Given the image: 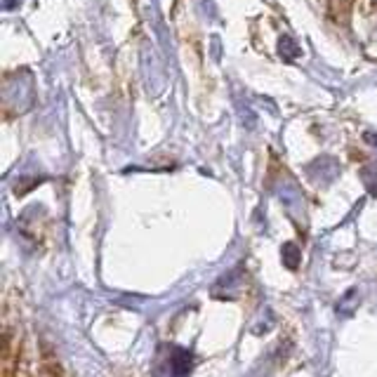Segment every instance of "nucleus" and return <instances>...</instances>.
<instances>
[{
  "mask_svg": "<svg viewBox=\"0 0 377 377\" xmlns=\"http://www.w3.org/2000/svg\"><path fill=\"white\" fill-rule=\"evenodd\" d=\"M193 368V354L188 349L170 347L165 359L153 370V377H188Z\"/></svg>",
  "mask_w": 377,
  "mask_h": 377,
  "instance_id": "f257e3e1",
  "label": "nucleus"
},
{
  "mask_svg": "<svg viewBox=\"0 0 377 377\" xmlns=\"http://www.w3.org/2000/svg\"><path fill=\"white\" fill-rule=\"evenodd\" d=\"M359 304H361V295H359V290L356 288H349L344 295L337 300V307H335V311L340 316H354L356 314V309H359Z\"/></svg>",
  "mask_w": 377,
  "mask_h": 377,
  "instance_id": "f03ea898",
  "label": "nucleus"
},
{
  "mask_svg": "<svg viewBox=\"0 0 377 377\" xmlns=\"http://www.w3.org/2000/svg\"><path fill=\"white\" fill-rule=\"evenodd\" d=\"M281 257H283V264L288 266L290 271H295L300 266V248L295 243H285L281 248Z\"/></svg>",
  "mask_w": 377,
  "mask_h": 377,
  "instance_id": "7ed1b4c3",
  "label": "nucleus"
},
{
  "mask_svg": "<svg viewBox=\"0 0 377 377\" xmlns=\"http://www.w3.org/2000/svg\"><path fill=\"white\" fill-rule=\"evenodd\" d=\"M368 186H370V191L377 193V170H375V174H373V179H368Z\"/></svg>",
  "mask_w": 377,
  "mask_h": 377,
  "instance_id": "20e7f679",
  "label": "nucleus"
}]
</instances>
